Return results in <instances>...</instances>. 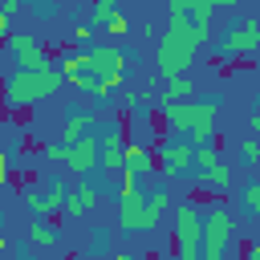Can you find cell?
<instances>
[{"label": "cell", "mask_w": 260, "mask_h": 260, "mask_svg": "<svg viewBox=\"0 0 260 260\" xmlns=\"http://www.w3.org/2000/svg\"><path fill=\"white\" fill-rule=\"evenodd\" d=\"M4 41H8V53H12V61H16L20 69H49V65H53L49 49H45L32 32H8Z\"/></svg>", "instance_id": "obj_9"}, {"label": "cell", "mask_w": 260, "mask_h": 260, "mask_svg": "<svg viewBox=\"0 0 260 260\" xmlns=\"http://www.w3.org/2000/svg\"><path fill=\"white\" fill-rule=\"evenodd\" d=\"M122 154H126V138H122V130L114 126V130H106V138H102V150H98V162H102V171L118 175V171H122Z\"/></svg>", "instance_id": "obj_15"}, {"label": "cell", "mask_w": 260, "mask_h": 260, "mask_svg": "<svg viewBox=\"0 0 260 260\" xmlns=\"http://www.w3.org/2000/svg\"><path fill=\"white\" fill-rule=\"evenodd\" d=\"M252 138H260V110L252 114Z\"/></svg>", "instance_id": "obj_31"}, {"label": "cell", "mask_w": 260, "mask_h": 260, "mask_svg": "<svg viewBox=\"0 0 260 260\" xmlns=\"http://www.w3.org/2000/svg\"><path fill=\"white\" fill-rule=\"evenodd\" d=\"M69 41H73L77 49H89V41H93V24H89V20L73 24V28H69Z\"/></svg>", "instance_id": "obj_24"}, {"label": "cell", "mask_w": 260, "mask_h": 260, "mask_svg": "<svg viewBox=\"0 0 260 260\" xmlns=\"http://www.w3.org/2000/svg\"><path fill=\"white\" fill-rule=\"evenodd\" d=\"M244 256H248V260H260V240H252V244L244 248Z\"/></svg>", "instance_id": "obj_28"}, {"label": "cell", "mask_w": 260, "mask_h": 260, "mask_svg": "<svg viewBox=\"0 0 260 260\" xmlns=\"http://www.w3.org/2000/svg\"><path fill=\"white\" fill-rule=\"evenodd\" d=\"M134 61V53L118 49V45H89V73L106 77V73H126V65Z\"/></svg>", "instance_id": "obj_11"}, {"label": "cell", "mask_w": 260, "mask_h": 260, "mask_svg": "<svg viewBox=\"0 0 260 260\" xmlns=\"http://www.w3.org/2000/svg\"><path fill=\"white\" fill-rule=\"evenodd\" d=\"M98 199H102V187H93L89 179H81L77 187H69V195H65V211H69V215H89V211L98 207Z\"/></svg>", "instance_id": "obj_14"}, {"label": "cell", "mask_w": 260, "mask_h": 260, "mask_svg": "<svg viewBox=\"0 0 260 260\" xmlns=\"http://www.w3.org/2000/svg\"><path fill=\"white\" fill-rule=\"evenodd\" d=\"M191 167L199 171V183H203L207 191H228V187H232V167L219 158L215 138L195 142V158H191Z\"/></svg>", "instance_id": "obj_7"}, {"label": "cell", "mask_w": 260, "mask_h": 260, "mask_svg": "<svg viewBox=\"0 0 260 260\" xmlns=\"http://www.w3.org/2000/svg\"><path fill=\"white\" fill-rule=\"evenodd\" d=\"M20 8H24V0H0V12H4V16H16Z\"/></svg>", "instance_id": "obj_27"}, {"label": "cell", "mask_w": 260, "mask_h": 260, "mask_svg": "<svg viewBox=\"0 0 260 260\" xmlns=\"http://www.w3.org/2000/svg\"><path fill=\"white\" fill-rule=\"evenodd\" d=\"M195 41L183 24H171L167 20V32L158 37V49H154V65H158V77H175V73H187V65L195 61Z\"/></svg>", "instance_id": "obj_3"}, {"label": "cell", "mask_w": 260, "mask_h": 260, "mask_svg": "<svg viewBox=\"0 0 260 260\" xmlns=\"http://www.w3.org/2000/svg\"><path fill=\"white\" fill-rule=\"evenodd\" d=\"M65 195H69V191H65V183H61V179H49V183H45V199H49V215H57V211H65Z\"/></svg>", "instance_id": "obj_21"}, {"label": "cell", "mask_w": 260, "mask_h": 260, "mask_svg": "<svg viewBox=\"0 0 260 260\" xmlns=\"http://www.w3.org/2000/svg\"><path fill=\"white\" fill-rule=\"evenodd\" d=\"M199 240H203V215L195 211L191 199L175 203V228H171V252L179 260H195L199 256Z\"/></svg>", "instance_id": "obj_5"}, {"label": "cell", "mask_w": 260, "mask_h": 260, "mask_svg": "<svg viewBox=\"0 0 260 260\" xmlns=\"http://www.w3.org/2000/svg\"><path fill=\"white\" fill-rule=\"evenodd\" d=\"M114 199H118V228L122 232H150L158 223V215L171 207L167 187H154L150 195H142L138 175H126V171H122V187H118Z\"/></svg>", "instance_id": "obj_1"}, {"label": "cell", "mask_w": 260, "mask_h": 260, "mask_svg": "<svg viewBox=\"0 0 260 260\" xmlns=\"http://www.w3.org/2000/svg\"><path fill=\"white\" fill-rule=\"evenodd\" d=\"M191 114H195V102H158V118H162L167 134H187Z\"/></svg>", "instance_id": "obj_13"}, {"label": "cell", "mask_w": 260, "mask_h": 260, "mask_svg": "<svg viewBox=\"0 0 260 260\" xmlns=\"http://www.w3.org/2000/svg\"><path fill=\"white\" fill-rule=\"evenodd\" d=\"M61 85H65V77H61L57 65H49V69H12L0 85V102L8 110H24L41 98H53Z\"/></svg>", "instance_id": "obj_2"}, {"label": "cell", "mask_w": 260, "mask_h": 260, "mask_svg": "<svg viewBox=\"0 0 260 260\" xmlns=\"http://www.w3.org/2000/svg\"><path fill=\"white\" fill-rule=\"evenodd\" d=\"M240 158H244L248 167H260V138H244V142H240Z\"/></svg>", "instance_id": "obj_25"}, {"label": "cell", "mask_w": 260, "mask_h": 260, "mask_svg": "<svg viewBox=\"0 0 260 260\" xmlns=\"http://www.w3.org/2000/svg\"><path fill=\"white\" fill-rule=\"evenodd\" d=\"M98 122H102V114H93V110H69V114H65V130H61V142H73L77 134L93 130Z\"/></svg>", "instance_id": "obj_17"}, {"label": "cell", "mask_w": 260, "mask_h": 260, "mask_svg": "<svg viewBox=\"0 0 260 260\" xmlns=\"http://www.w3.org/2000/svg\"><path fill=\"white\" fill-rule=\"evenodd\" d=\"M122 171L126 175H150L154 171V150L142 146V142H126V154H122Z\"/></svg>", "instance_id": "obj_16"}, {"label": "cell", "mask_w": 260, "mask_h": 260, "mask_svg": "<svg viewBox=\"0 0 260 260\" xmlns=\"http://www.w3.org/2000/svg\"><path fill=\"white\" fill-rule=\"evenodd\" d=\"M41 154L53 158V162H65V171H73V175H89L98 167V138L85 130L73 142H45Z\"/></svg>", "instance_id": "obj_4"}, {"label": "cell", "mask_w": 260, "mask_h": 260, "mask_svg": "<svg viewBox=\"0 0 260 260\" xmlns=\"http://www.w3.org/2000/svg\"><path fill=\"white\" fill-rule=\"evenodd\" d=\"M187 4H191V0H167V12H183Z\"/></svg>", "instance_id": "obj_30"}, {"label": "cell", "mask_w": 260, "mask_h": 260, "mask_svg": "<svg viewBox=\"0 0 260 260\" xmlns=\"http://www.w3.org/2000/svg\"><path fill=\"white\" fill-rule=\"evenodd\" d=\"M191 158H195V146H191V142H167V146L154 154V167L162 171L167 183H175V179H183V175L191 171Z\"/></svg>", "instance_id": "obj_10"}, {"label": "cell", "mask_w": 260, "mask_h": 260, "mask_svg": "<svg viewBox=\"0 0 260 260\" xmlns=\"http://www.w3.org/2000/svg\"><path fill=\"white\" fill-rule=\"evenodd\" d=\"M232 232H236V219L228 215V207L211 203V207L203 211V240H199V256H203V260H219V256H223V248H228V240H232Z\"/></svg>", "instance_id": "obj_6"}, {"label": "cell", "mask_w": 260, "mask_h": 260, "mask_svg": "<svg viewBox=\"0 0 260 260\" xmlns=\"http://www.w3.org/2000/svg\"><path fill=\"white\" fill-rule=\"evenodd\" d=\"M24 207L32 211V215H49V199H45V191H37V187H24Z\"/></svg>", "instance_id": "obj_23"}, {"label": "cell", "mask_w": 260, "mask_h": 260, "mask_svg": "<svg viewBox=\"0 0 260 260\" xmlns=\"http://www.w3.org/2000/svg\"><path fill=\"white\" fill-rule=\"evenodd\" d=\"M191 93H195L191 77H187V73H175V77H162V93H158V102H183V98H191Z\"/></svg>", "instance_id": "obj_18"}, {"label": "cell", "mask_w": 260, "mask_h": 260, "mask_svg": "<svg viewBox=\"0 0 260 260\" xmlns=\"http://www.w3.org/2000/svg\"><path fill=\"white\" fill-rule=\"evenodd\" d=\"M240 203H244V211H248V215H256V219H260V175H256V179L244 187Z\"/></svg>", "instance_id": "obj_22"}, {"label": "cell", "mask_w": 260, "mask_h": 260, "mask_svg": "<svg viewBox=\"0 0 260 260\" xmlns=\"http://www.w3.org/2000/svg\"><path fill=\"white\" fill-rule=\"evenodd\" d=\"M8 32H12V16H4V12H0V41H4Z\"/></svg>", "instance_id": "obj_29"}, {"label": "cell", "mask_w": 260, "mask_h": 260, "mask_svg": "<svg viewBox=\"0 0 260 260\" xmlns=\"http://www.w3.org/2000/svg\"><path fill=\"white\" fill-rule=\"evenodd\" d=\"M0 248H8V240H4V232H0Z\"/></svg>", "instance_id": "obj_34"}, {"label": "cell", "mask_w": 260, "mask_h": 260, "mask_svg": "<svg viewBox=\"0 0 260 260\" xmlns=\"http://www.w3.org/2000/svg\"><path fill=\"white\" fill-rule=\"evenodd\" d=\"M232 4H240V0H215V8H232Z\"/></svg>", "instance_id": "obj_32"}, {"label": "cell", "mask_w": 260, "mask_h": 260, "mask_svg": "<svg viewBox=\"0 0 260 260\" xmlns=\"http://www.w3.org/2000/svg\"><path fill=\"white\" fill-rule=\"evenodd\" d=\"M248 53H260V20L256 16H240L223 37H219V57H248Z\"/></svg>", "instance_id": "obj_8"}, {"label": "cell", "mask_w": 260, "mask_h": 260, "mask_svg": "<svg viewBox=\"0 0 260 260\" xmlns=\"http://www.w3.org/2000/svg\"><path fill=\"white\" fill-rule=\"evenodd\" d=\"M106 28H110V32H114V37H122V32H130V20H126V16H122V12H114V20H110V24H106Z\"/></svg>", "instance_id": "obj_26"}, {"label": "cell", "mask_w": 260, "mask_h": 260, "mask_svg": "<svg viewBox=\"0 0 260 260\" xmlns=\"http://www.w3.org/2000/svg\"><path fill=\"white\" fill-rule=\"evenodd\" d=\"M28 240H32L37 248H57V240H61V236H57V228H53V223H45V219H41V223H32V228H28Z\"/></svg>", "instance_id": "obj_19"}, {"label": "cell", "mask_w": 260, "mask_h": 260, "mask_svg": "<svg viewBox=\"0 0 260 260\" xmlns=\"http://www.w3.org/2000/svg\"><path fill=\"white\" fill-rule=\"evenodd\" d=\"M0 232H4V207H0Z\"/></svg>", "instance_id": "obj_33"}, {"label": "cell", "mask_w": 260, "mask_h": 260, "mask_svg": "<svg viewBox=\"0 0 260 260\" xmlns=\"http://www.w3.org/2000/svg\"><path fill=\"white\" fill-rule=\"evenodd\" d=\"M215 118H219V102L215 98H199L195 102V114H191V126H187V142H207L215 138Z\"/></svg>", "instance_id": "obj_12"}, {"label": "cell", "mask_w": 260, "mask_h": 260, "mask_svg": "<svg viewBox=\"0 0 260 260\" xmlns=\"http://www.w3.org/2000/svg\"><path fill=\"white\" fill-rule=\"evenodd\" d=\"M114 12H118V0H98V4L89 8V16H85V20H89L93 28H106V24L114 20Z\"/></svg>", "instance_id": "obj_20"}]
</instances>
